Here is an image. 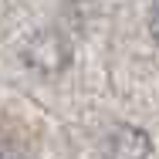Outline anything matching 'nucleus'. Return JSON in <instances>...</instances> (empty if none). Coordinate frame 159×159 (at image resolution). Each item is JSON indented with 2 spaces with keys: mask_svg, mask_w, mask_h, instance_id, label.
Here are the masks:
<instances>
[{
  "mask_svg": "<svg viewBox=\"0 0 159 159\" xmlns=\"http://www.w3.org/2000/svg\"><path fill=\"white\" fill-rule=\"evenodd\" d=\"M149 31H152V37L159 41V3L152 7V14H149Z\"/></svg>",
  "mask_w": 159,
  "mask_h": 159,
  "instance_id": "f03ea898",
  "label": "nucleus"
},
{
  "mask_svg": "<svg viewBox=\"0 0 159 159\" xmlns=\"http://www.w3.org/2000/svg\"><path fill=\"white\" fill-rule=\"evenodd\" d=\"M149 152H152L149 135L135 125H115L102 146V159H149Z\"/></svg>",
  "mask_w": 159,
  "mask_h": 159,
  "instance_id": "f257e3e1",
  "label": "nucleus"
},
{
  "mask_svg": "<svg viewBox=\"0 0 159 159\" xmlns=\"http://www.w3.org/2000/svg\"><path fill=\"white\" fill-rule=\"evenodd\" d=\"M0 159H14V156H7V152H0Z\"/></svg>",
  "mask_w": 159,
  "mask_h": 159,
  "instance_id": "7ed1b4c3",
  "label": "nucleus"
}]
</instances>
